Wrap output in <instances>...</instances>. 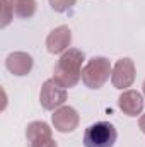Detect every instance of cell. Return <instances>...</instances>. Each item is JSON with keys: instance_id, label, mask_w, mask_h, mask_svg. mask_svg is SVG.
I'll use <instances>...</instances> for the list:
<instances>
[{"instance_id": "5b68a950", "label": "cell", "mask_w": 145, "mask_h": 147, "mask_svg": "<svg viewBox=\"0 0 145 147\" xmlns=\"http://www.w3.org/2000/svg\"><path fill=\"white\" fill-rule=\"evenodd\" d=\"M53 123L60 132H72L77 125V113L72 108H63L53 115Z\"/></svg>"}, {"instance_id": "52a82bcc", "label": "cell", "mask_w": 145, "mask_h": 147, "mask_svg": "<svg viewBox=\"0 0 145 147\" xmlns=\"http://www.w3.org/2000/svg\"><path fill=\"white\" fill-rule=\"evenodd\" d=\"M70 43V29L67 28H58L56 31H53L48 38V50L51 53H58L62 50H65Z\"/></svg>"}, {"instance_id": "3957f363", "label": "cell", "mask_w": 145, "mask_h": 147, "mask_svg": "<svg viewBox=\"0 0 145 147\" xmlns=\"http://www.w3.org/2000/svg\"><path fill=\"white\" fill-rule=\"evenodd\" d=\"M109 77V63L106 58H92L91 63L85 67L84 72V82L92 87L97 89L101 87Z\"/></svg>"}, {"instance_id": "ba28073f", "label": "cell", "mask_w": 145, "mask_h": 147, "mask_svg": "<svg viewBox=\"0 0 145 147\" xmlns=\"http://www.w3.org/2000/svg\"><path fill=\"white\" fill-rule=\"evenodd\" d=\"M31 65H33V60L29 55H24V53H15V55H10L9 60H7V69L10 72H14L15 75H24L31 70Z\"/></svg>"}, {"instance_id": "9c48e42d", "label": "cell", "mask_w": 145, "mask_h": 147, "mask_svg": "<svg viewBox=\"0 0 145 147\" xmlns=\"http://www.w3.org/2000/svg\"><path fill=\"white\" fill-rule=\"evenodd\" d=\"M130 69H133V63H132L128 58L119 60V62L116 63L113 80H116V79H119V77L123 75V86H121V89H123V87H128V86L132 84V80H133V75H126V70H130Z\"/></svg>"}, {"instance_id": "8992f818", "label": "cell", "mask_w": 145, "mask_h": 147, "mask_svg": "<svg viewBox=\"0 0 145 147\" xmlns=\"http://www.w3.org/2000/svg\"><path fill=\"white\" fill-rule=\"evenodd\" d=\"M119 106L128 116H137L144 108L142 96L138 92H135V91H128L119 98Z\"/></svg>"}, {"instance_id": "30bf717a", "label": "cell", "mask_w": 145, "mask_h": 147, "mask_svg": "<svg viewBox=\"0 0 145 147\" xmlns=\"http://www.w3.org/2000/svg\"><path fill=\"white\" fill-rule=\"evenodd\" d=\"M50 2H51V7H53L55 10L62 12V10H65L67 7H72L75 0H50Z\"/></svg>"}, {"instance_id": "8fae6325", "label": "cell", "mask_w": 145, "mask_h": 147, "mask_svg": "<svg viewBox=\"0 0 145 147\" xmlns=\"http://www.w3.org/2000/svg\"><path fill=\"white\" fill-rule=\"evenodd\" d=\"M140 127H142V130L145 132V116L142 118V120H140Z\"/></svg>"}, {"instance_id": "6da1fadb", "label": "cell", "mask_w": 145, "mask_h": 147, "mask_svg": "<svg viewBox=\"0 0 145 147\" xmlns=\"http://www.w3.org/2000/svg\"><path fill=\"white\" fill-rule=\"evenodd\" d=\"M116 128L109 121H97L91 125L84 134L85 147H113L116 142Z\"/></svg>"}, {"instance_id": "7a4b0ae2", "label": "cell", "mask_w": 145, "mask_h": 147, "mask_svg": "<svg viewBox=\"0 0 145 147\" xmlns=\"http://www.w3.org/2000/svg\"><path fill=\"white\" fill-rule=\"evenodd\" d=\"M82 60H84V55L80 51H77V50H70L68 53H65L60 58L58 65H56V77H55V80L58 84H62L63 87H67L68 86V72H70L73 82H77Z\"/></svg>"}, {"instance_id": "7c38bea8", "label": "cell", "mask_w": 145, "mask_h": 147, "mask_svg": "<svg viewBox=\"0 0 145 147\" xmlns=\"http://www.w3.org/2000/svg\"><path fill=\"white\" fill-rule=\"evenodd\" d=\"M144 87H145V86H144Z\"/></svg>"}, {"instance_id": "277c9868", "label": "cell", "mask_w": 145, "mask_h": 147, "mask_svg": "<svg viewBox=\"0 0 145 147\" xmlns=\"http://www.w3.org/2000/svg\"><path fill=\"white\" fill-rule=\"evenodd\" d=\"M65 101V89L62 84H58L55 79L53 80H46L43 86V92H41V103L46 110H53L56 106H60Z\"/></svg>"}]
</instances>
